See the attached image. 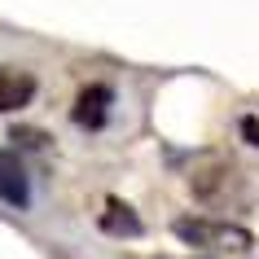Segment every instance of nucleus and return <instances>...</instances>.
I'll list each match as a JSON object with an SVG mask.
<instances>
[{"label":"nucleus","instance_id":"nucleus-1","mask_svg":"<svg viewBox=\"0 0 259 259\" xmlns=\"http://www.w3.org/2000/svg\"><path fill=\"white\" fill-rule=\"evenodd\" d=\"M171 233H176L180 242L211 246V250H246L250 246V233L242 224H229V220H176Z\"/></svg>","mask_w":259,"mask_h":259},{"label":"nucleus","instance_id":"nucleus-2","mask_svg":"<svg viewBox=\"0 0 259 259\" xmlns=\"http://www.w3.org/2000/svg\"><path fill=\"white\" fill-rule=\"evenodd\" d=\"M0 202L9 206H22L31 202V185H27V171H22V163H18L9 150H0Z\"/></svg>","mask_w":259,"mask_h":259},{"label":"nucleus","instance_id":"nucleus-3","mask_svg":"<svg viewBox=\"0 0 259 259\" xmlns=\"http://www.w3.org/2000/svg\"><path fill=\"white\" fill-rule=\"evenodd\" d=\"M35 97V75L18 66H0V114H9V110H22Z\"/></svg>","mask_w":259,"mask_h":259},{"label":"nucleus","instance_id":"nucleus-4","mask_svg":"<svg viewBox=\"0 0 259 259\" xmlns=\"http://www.w3.org/2000/svg\"><path fill=\"white\" fill-rule=\"evenodd\" d=\"M110 101H114V93H110L106 83L83 88L79 101H75V123H79V127H101V123L110 119Z\"/></svg>","mask_w":259,"mask_h":259},{"label":"nucleus","instance_id":"nucleus-5","mask_svg":"<svg viewBox=\"0 0 259 259\" xmlns=\"http://www.w3.org/2000/svg\"><path fill=\"white\" fill-rule=\"evenodd\" d=\"M101 229L114 233V237H119V233H123V237H137V233H141V220L132 215V206L110 202V206H106V215H101Z\"/></svg>","mask_w":259,"mask_h":259},{"label":"nucleus","instance_id":"nucleus-6","mask_svg":"<svg viewBox=\"0 0 259 259\" xmlns=\"http://www.w3.org/2000/svg\"><path fill=\"white\" fill-rule=\"evenodd\" d=\"M242 137L259 150V119H255V114H246V119H242Z\"/></svg>","mask_w":259,"mask_h":259}]
</instances>
